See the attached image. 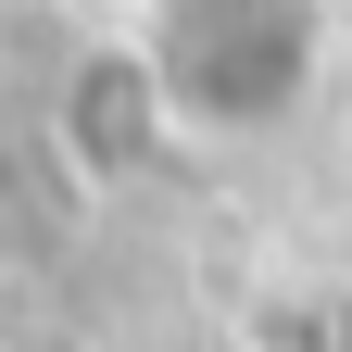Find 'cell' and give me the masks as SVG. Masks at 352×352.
<instances>
[{"label":"cell","instance_id":"1","mask_svg":"<svg viewBox=\"0 0 352 352\" xmlns=\"http://www.w3.org/2000/svg\"><path fill=\"white\" fill-rule=\"evenodd\" d=\"M302 13H315V51H327V63H352V0H302Z\"/></svg>","mask_w":352,"mask_h":352}]
</instances>
